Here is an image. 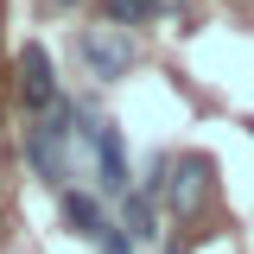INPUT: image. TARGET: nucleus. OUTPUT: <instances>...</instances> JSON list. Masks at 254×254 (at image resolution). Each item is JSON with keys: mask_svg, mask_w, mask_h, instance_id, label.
I'll return each mask as SVG.
<instances>
[{"mask_svg": "<svg viewBox=\"0 0 254 254\" xmlns=\"http://www.w3.org/2000/svg\"><path fill=\"white\" fill-rule=\"evenodd\" d=\"M70 133H76V102H51L45 108V121H32L26 127V159H32V172L45 178V185H58L70 178Z\"/></svg>", "mask_w": 254, "mask_h": 254, "instance_id": "f257e3e1", "label": "nucleus"}, {"mask_svg": "<svg viewBox=\"0 0 254 254\" xmlns=\"http://www.w3.org/2000/svg\"><path fill=\"white\" fill-rule=\"evenodd\" d=\"M159 190L172 203V216H197L216 190V159L210 153H178V159H159Z\"/></svg>", "mask_w": 254, "mask_h": 254, "instance_id": "f03ea898", "label": "nucleus"}, {"mask_svg": "<svg viewBox=\"0 0 254 254\" xmlns=\"http://www.w3.org/2000/svg\"><path fill=\"white\" fill-rule=\"evenodd\" d=\"M76 58H83V70H89L95 83H121L140 51H133V32H127V26L102 19V26H83V32H76Z\"/></svg>", "mask_w": 254, "mask_h": 254, "instance_id": "7ed1b4c3", "label": "nucleus"}, {"mask_svg": "<svg viewBox=\"0 0 254 254\" xmlns=\"http://www.w3.org/2000/svg\"><path fill=\"white\" fill-rule=\"evenodd\" d=\"M76 121H83V115H76ZM70 140H83V146L95 153V178H102V190H108V197H127V153H121V133H115L108 121H83Z\"/></svg>", "mask_w": 254, "mask_h": 254, "instance_id": "20e7f679", "label": "nucleus"}, {"mask_svg": "<svg viewBox=\"0 0 254 254\" xmlns=\"http://www.w3.org/2000/svg\"><path fill=\"white\" fill-rule=\"evenodd\" d=\"M19 102H26L32 115H45L58 102V76H51V51L45 45H26L19 51Z\"/></svg>", "mask_w": 254, "mask_h": 254, "instance_id": "39448f33", "label": "nucleus"}, {"mask_svg": "<svg viewBox=\"0 0 254 254\" xmlns=\"http://www.w3.org/2000/svg\"><path fill=\"white\" fill-rule=\"evenodd\" d=\"M64 229L83 235V242H102V229H108L102 197H95V190H64Z\"/></svg>", "mask_w": 254, "mask_h": 254, "instance_id": "423d86ee", "label": "nucleus"}, {"mask_svg": "<svg viewBox=\"0 0 254 254\" xmlns=\"http://www.w3.org/2000/svg\"><path fill=\"white\" fill-rule=\"evenodd\" d=\"M121 229L133 235V242H153L159 229H153V190H127L121 197Z\"/></svg>", "mask_w": 254, "mask_h": 254, "instance_id": "0eeeda50", "label": "nucleus"}, {"mask_svg": "<svg viewBox=\"0 0 254 254\" xmlns=\"http://www.w3.org/2000/svg\"><path fill=\"white\" fill-rule=\"evenodd\" d=\"M159 6H165V0H102V13H108L115 26H146Z\"/></svg>", "mask_w": 254, "mask_h": 254, "instance_id": "6e6552de", "label": "nucleus"}, {"mask_svg": "<svg viewBox=\"0 0 254 254\" xmlns=\"http://www.w3.org/2000/svg\"><path fill=\"white\" fill-rule=\"evenodd\" d=\"M133 248H140V242L127 235L121 222H108V229H102V254H133Z\"/></svg>", "mask_w": 254, "mask_h": 254, "instance_id": "1a4fd4ad", "label": "nucleus"}, {"mask_svg": "<svg viewBox=\"0 0 254 254\" xmlns=\"http://www.w3.org/2000/svg\"><path fill=\"white\" fill-rule=\"evenodd\" d=\"M64 6H76V0H64Z\"/></svg>", "mask_w": 254, "mask_h": 254, "instance_id": "9d476101", "label": "nucleus"}]
</instances>
